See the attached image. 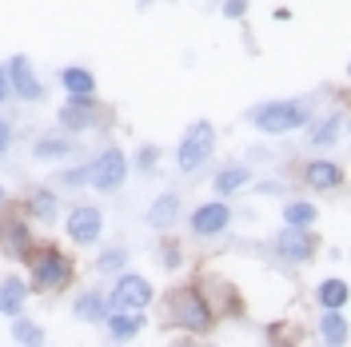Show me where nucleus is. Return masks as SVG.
Masks as SVG:
<instances>
[{"label":"nucleus","instance_id":"obj_1","mask_svg":"<svg viewBox=\"0 0 351 347\" xmlns=\"http://www.w3.org/2000/svg\"><path fill=\"white\" fill-rule=\"evenodd\" d=\"M76 280V263L64 248L56 243H36V252L28 256V287L32 296H56Z\"/></svg>","mask_w":351,"mask_h":347},{"label":"nucleus","instance_id":"obj_2","mask_svg":"<svg viewBox=\"0 0 351 347\" xmlns=\"http://www.w3.org/2000/svg\"><path fill=\"white\" fill-rule=\"evenodd\" d=\"M243 120H252L260 136L280 140V136H291V132L311 124V104H304V100H263V104L243 112Z\"/></svg>","mask_w":351,"mask_h":347},{"label":"nucleus","instance_id":"obj_3","mask_svg":"<svg viewBox=\"0 0 351 347\" xmlns=\"http://www.w3.org/2000/svg\"><path fill=\"white\" fill-rule=\"evenodd\" d=\"M168 320L188 335H208L216 327V307L208 304V296L199 287H176L168 296Z\"/></svg>","mask_w":351,"mask_h":347},{"label":"nucleus","instance_id":"obj_4","mask_svg":"<svg viewBox=\"0 0 351 347\" xmlns=\"http://www.w3.org/2000/svg\"><path fill=\"white\" fill-rule=\"evenodd\" d=\"M216 124L212 120H192L184 136H180V144H176V172L180 176H196L204 164H212V156H216Z\"/></svg>","mask_w":351,"mask_h":347},{"label":"nucleus","instance_id":"obj_5","mask_svg":"<svg viewBox=\"0 0 351 347\" xmlns=\"http://www.w3.org/2000/svg\"><path fill=\"white\" fill-rule=\"evenodd\" d=\"M88 164H92V184H88V188H96V192H104V195L120 192L132 176V156L124 152V148H116V144L100 148Z\"/></svg>","mask_w":351,"mask_h":347},{"label":"nucleus","instance_id":"obj_6","mask_svg":"<svg viewBox=\"0 0 351 347\" xmlns=\"http://www.w3.org/2000/svg\"><path fill=\"white\" fill-rule=\"evenodd\" d=\"M64 236L72 248H96L104 239V212L96 204H72L64 212Z\"/></svg>","mask_w":351,"mask_h":347},{"label":"nucleus","instance_id":"obj_7","mask_svg":"<svg viewBox=\"0 0 351 347\" xmlns=\"http://www.w3.org/2000/svg\"><path fill=\"white\" fill-rule=\"evenodd\" d=\"M156 300V287L148 276H140V272H120L108 287V304L112 307H128V311H148Z\"/></svg>","mask_w":351,"mask_h":347},{"label":"nucleus","instance_id":"obj_8","mask_svg":"<svg viewBox=\"0 0 351 347\" xmlns=\"http://www.w3.org/2000/svg\"><path fill=\"white\" fill-rule=\"evenodd\" d=\"M56 124H60V132H68V136L96 132L104 124V108H100L96 96H68L64 104L56 108Z\"/></svg>","mask_w":351,"mask_h":347},{"label":"nucleus","instance_id":"obj_9","mask_svg":"<svg viewBox=\"0 0 351 347\" xmlns=\"http://www.w3.org/2000/svg\"><path fill=\"white\" fill-rule=\"evenodd\" d=\"M36 252V236H32V219L28 216H0V256L4 260L28 263Z\"/></svg>","mask_w":351,"mask_h":347},{"label":"nucleus","instance_id":"obj_10","mask_svg":"<svg viewBox=\"0 0 351 347\" xmlns=\"http://www.w3.org/2000/svg\"><path fill=\"white\" fill-rule=\"evenodd\" d=\"M232 228V204L219 195V200H204L199 208L188 212V232L196 239H216Z\"/></svg>","mask_w":351,"mask_h":347},{"label":"nucleus","instance_id":"obj_11","mask_svg":"<svg viewBox=\"0 0 351 347\" xmlns=\"http://www.w3.org/2000/svg\"><path fill=\"white\" fill-rule=\"evenodd\" d=\"M271 248L284 263H311L315 256V232L311 228H295V224H284L276 236H271Z\"/></svg>","mask_w":351,"mask_h":347},{"label":"nucleus","instance_id":"obj_12","mask_svg":"<svg viewBox=\"0 0 351 347\" xmlns=\"http://www.w3.org/2000/svg\"><path fill=\"white\" fill-rule=\"evenodd\" d=\"M8 84H12V96L21 100V104H40L44 100V80L36 76V68H32V60L24 56V52H16V56H8Z\"/></svg>","mask_w":351,"mask_h":347},{"label":"nucleus","instance_id":"obj_13","mask_svg":"<svg viewBox=\"0 0 351 347\" xmlns=\"http://www.w3.org/2000/svg\"><path fill=\"white\" fill-rule=\"evenodd\" d=\"M300 180H304V188L311 192H339L343 184H348V176L339 168V160H331V156H315V160H307L304 168H300Z\"/></svg>","mask_w":351,"mask_h":347},{"label":"nucleus","instance_id":"obj_14","mask_svg":"<svg viewBox=\"0 0 351 347\" xmlns=\"http://www.w3.org/2000/svg\"><path fill=\"white\" fill-rule=\"evenodd\" d=\"M180 216H184V195L180 192H160V195H152L148 200V208H144V224L152 228V232H172L176 224H180Z\"/></svg>","mask_w":351,"mask_h":347},{"label":"nucleus","instance_id":"obj_15","mask_svg":"<svg viewBox=\"0 0 351 347\" xmlns=\"http://www.w3.org/2000/svg\"><path fill=\"white\" fill-rule=\"evenodd\" d=\"M100 327H104V335H108L112 344H128V339H136L148 327V315L144 311H128V307H112Z\"/></svg>","mask_w":351,"mask_h":347},{"label":"nucleus","instance_id":"obj_16","mask_svg":"<svg viewBox=\"0 0 351 347\" xmlns=\"http://www.w3.org/2000/svg\"><path fill=\"white\" fill-rule=\"evenodd\" d=\"M348 136V116L335 108V112H328V116H319L315 124H311V132H307V148H335L339 140Z\"/></svg>","mask_w":351,"mask_h":347},{"label":"nucleus","instance_id":"obj_17","mask_svg":"<svg viewBox=\"0 0 351 347\" xmlns=\"http://www.w3.org/2000/svg\"><path fill=\"white\" fill-rule=\"evenodd\" d=\"M24 216L32 219V224H56L60 219V195L56 188H32V192L24 195Z\"/></svg>","mask_w":351,"mask_h":347},{"label":"nucleus","instance_id":"obj_18","mask_svg":"<svg viewBox=\"0 0 351 347\" xmlns=\"http://www.w3.org/2000/svg\"><path fill=\"white\" fill-rule=\"evenodd\" d=\"M108 311H112L108 291H96V287L76 291V300H72V320H80V324H104Z\"/></svg>","mask_w":351,"mask_h":347},{"label":"nucleus","instance_id":"obj_19","mask_svg":"<svg viewBox=\"0 0 351 347\" xmlns=\"http://www.w3.org/2000/svg\"><path fill=\"white\" fill-rule=\"evenodd\" d=\"M72 156H76L72 136H36L32 140V160H40V164H64Z\"/></svg>","mask_w":351,"mask_h":347},{"label":"nucleus","instance_id":"obj_20","mask_svg":"<svg viewBox=\"0 0 351 347\" xmlns=\"http://www.w3.org/2000/svg\"><path fill=\"white\" fill-rule=\"evenodd\" d=\"M315 335L324 339V344L339 347L351 339V320L343 307H324V315H319V324H315Z\"/></svg>","mask_w":351,"mask_h":347},{"label":"nucleus","instance_id":"obj_21","mask_svg":"<svg viewBox=\"0 0 351 347\" xmlns=\"http://www.w3.org/2000/svg\"><path fill=\"white\" fill-rule=\"evenodd\" d=\"M28 296H32V287H28V280L24 276H4L0 280V315H21L24 304H28Z\"/></svg>","mask_w":351,"mask_h":347},{"label":"nucleus","instance_id":"obj_22","mask_svg":"<svg viewBox=\"0 0 351 347\" xmlns=\"http://www.w3.org/2000/svg\"><path fill=\"white\" fill-rule=\"evenodd\" d=\"M252 168L247 164H228V168H219L216 176H212V192L216 195H236L243 192V188H252Z\"/></svg>","mask_w":351,"mask_h":347},{"label":"nucleus","instance_id":"obj_23","mask_svg":"<svg viewBox=\"0 0 351 347\" xmlns=\"http://www.w3.org/2000/svg\"><path fill=\"white\" fill-rule=\"evenodd\" d=\"M56 80H60V88H64L68 96H96V76L84 64H64Z\"/></svg>","mask_w":351,"mask_h":347},{"label":"nucleus","instance_id":"obj_24","mask_svg":"<svg viewBox=\"0 0 351 347\" xmlns=\"http://www.w3.org/2000/svg\"><path fill=\"white\" fill-rule=\"evenodd\" d=\"M8 339L21 347H40L44 339H48V331H44V324H36V320H28V315H12V324H8Z\"/></svg>","mask_w":351,"mask_h":347},{"label":"nucleus","instance_id":"obj_25","mask_svg":"<svg viewBox=\"0 0 351 347\" xmlns=\"http://www.w3.org/2000/svg\"><path fill=\"white\" fill-rule=\"evenodd\" d=\"M315 304L319 307H348L351 304V283L339 280V276H328V280L315 287Z\"/></svg>","mask_w":351,"mask_h":347},{"label":"nucleus","instance_id":"obj_26","mask_svg":"<svg viewBox=\"0 0 351 347\" xmlns=\"http://www.w3.org/2000/svg\"><path fill=\"white\" fill-rule=\"evenodd\" d=\"M128 248L124 243H108V248H100V256L92 260V267H96V276H120L124 267H128Z\"/></svg>","mask_w":351,"mask_h":347},{"label":"nucleus","instance_id":"obj_27","mask_svg":"<svg viewBox=\"0 0 351 347\" xmlns=\"http://www.w3.org/2000/svg\"><path fill=\"white\" fill-rule=\"evenodd\" d=\"M280 216H284V224H295V228H315L319 224V208L311 200H287Z\"/></svg>","mask_w":351,"mask_h":347},{"label":"nucleus","instance_id":"obj_28","mask_svg":"<svg viewBox=\"0 0 351 347\" xmlns=\"http://www.w3.org/2000/svg\"><path fill=\"white\" fill-rule=\"evenodd\" d=\"M156 256H160V267H164V272H180V267H184V260H188V256H184V243H180V239H172L168 232H164V239H160Z\"/></svg>","mask_w":351,"mask_h":347},{"label":"nucleus","instance_id":"obj_29","mask_svg":"<svg viewBox=\"0 0 351 347\" xmlns=\"http://www.w3.org/2000/svg\"><path fill=\"white\" fill-rule=\"evenodd\" d=\"M160 160H164V148H160V144H140L136 156H132V168L140 176H152L156 168H160Z\"/></svg>","mask_w":351,"mask_h":347},{"label":"nucleus","instance_id":"obj_30","mask_svg":"<svg viewBox=\"0 0 351 347\" xmlns=\"http://www.w3.org/2000/svg\"><path fill=\"white\" fill-rule=\"evenodd\" d=\"M56 184H60V188H88V184H92V164L60 168V172H56Z\"/></svg>","mask_w":351,"mask_h":347},{"label":"nucleus","instance_id":"obj_31","mask_svg":"<svg viewBox=\"0 0 351 347\" xmlns=\"http://www.w3.org/2000/svg\"><path fill=\"white\" fill-rule=\"evenodd\" d=\"M252 192L276 200V195H287V180H252Z\"/></svg>","mask_w":351,"mask_h":347},{"label":"nucleus","instance_id":"obj_32","mask_svg":"<svg viewBox=\"0 0 351 347\" xmlns=\"http://www.w3.org/2000/svg\"><path fill=\"white\" fill-rule=\"evenodd\" d=\"M219 16L223 21H243L247 16V0H223L219 4Z\"/></svg>","mask_w":351,"mask_h":347},{"label":"nucleus","instance_id":"obj_33","mask_svg":"<svg viewBox=\"0 0 351 347\" xmlns=\"http://www.w3.org/2000/svg\"><path fill=\"white\" fill-rule=\"evenodd\" d=\"M8 148H12V124H8V120L0 116V156L8 152Z\"/></svg>","mask_w":351,"mask_h":347},{"label":"nucleus","instance_id":"obj_34","mask_svg":"<svg viewBox=\"0 0 351 347\" xmlns=\"http://www.w3.org/2000/svg\"><path fill=\"white\" fill-rule=\"evenodd\" d=\"M12 100V84H8V68L0 64V104H8Z\"/></svg>","mask_w":351,"mask_h":347},{"label":"nucleus","instance_id":"obj_35","mask_svg":"<svg viewBox=\"0 0 351 347\" xmlns=\"http://www.w3.org/2000/svg\"><path fill=\"white\" fill-rule=\"evenodd\" d=\"M8 204V188H4V180H0V208Z\"/></svg>","mask_w":351,"mask_h":347},{"label":"nucleus","instance_id":"obj_36","mask_svg":"<svg viewBox=\"0 0 351 347\" xmlns=\"http://www.w3.org/2000/svg\"><path fill=\"white\" fill-rule=\"evenodd\" d=\"M156 0H140V4H136V8H140V12H148V8H152Z\"/></svg>","mask_w":351,"mask_h":347},{"label":"nucleus","instance_id":"obj_37","mask_svg":"<svg viewBox=\"0 0 351 347\" xmlns=\"http://www.w3.org/2000/svg\"><path fill=\"white\" fill-rule=\"evenodd\" d=\"M348 88H351V60H348Z\"/></svg>","mask_w":351,"mask_h":347}]
</instances>
